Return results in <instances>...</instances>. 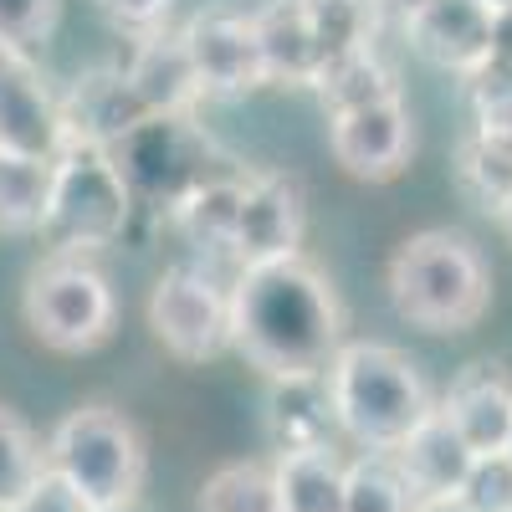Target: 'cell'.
I'll use <instances>...</instances> for the list:
<instances>
[{
  "instance_id": "6da1fadb",
  "label": "cell",
  "mask_w": 512,
  "mask_h": 512,
  "mask_svg": "<svg viewBox=\"0 0 512 512\" xmlns=\"http://www.w3.org/2000/svg\"><path fill=\"white\" fill-rule=\"evenodd\" d=\"M231 349L267 379L323 374L344 344V308L333 282L303 251L241 267L231 282Z\"/></svg>"
},
{
  "instance_id": "7a4b0ae2",
  "label": "cell",
  "mask_w": 512,
  "mask_h": 512,
  "mask_svg": "<svg viewBox=\"0 0 512 512\" xmlns=\"http://www.w3.org/2000/svg\"><path fill=\"white\" fill-rule=\"evenodd\" d=\"M390 303L405 323L425 333H461L487 313L492 272L487 256L461 231H415L390 256Z\"/></svg>"
},
{
  "instance_id": "3957f363",
  "label": "cell",
  "mask_w": 512,
  "mask_h": 512,
  "mask_svg": "<svg viewBox=\"0 0 512 512\" xmlns=\"http://www.w3.org/2000/svg\"><path fill=\"white\" fill-rule=\"evenodd\" d=\"M323 384L338 431L364 451H395L436 405L420 369L390 344H338Z\"/></svg>"
},
{
  "instance_id": "277c9868",
  "label": "cell",
  "mask_w": 512,
  "mask_h": 512,
  "mask_svg": "<svg viewBox=\"0 0 512 512\" xmlns=\"http://www.w3.org/2000/svg\"><path fill=\"white\" fill-rule=\"evenodd\" d=\"M134 221V195L118 180L108 149L67 144L52 164V200H47V236L52 256H93L113 246Z\"/></svg>"
},
{
  "instance_id": "5b68a950",
  "label": "cell",
  "mask_w": 512,
  "mask_h": 512,
  "mask_svg": "<svg viewBox=\"0 0 512 512\" xmlns=\"http://www.w3.org/2000/svg\"><path fill=\"white\" fill-rule=\"evenodd\" d=\"M108 159L118 169V180L128 185V195H134V210L154 205L164 216L195 185L216 180L210 175L216 144H210L205 128H195L190 113H144L108 144Z\"/></svg>"
},
{
  "instance_id": "8992f818",
  "label": "cell",
  "mask_w": 512,
  "mask_h": 512,
  "mask_svg": "<svg viewBox=\"0 0 512 512\" xmlns=\"http://www.w3.org/2000/svg\"><path fill=\"white\" fill-rule=\"evenodd\" d=\"M47 466L62 472L93 507L134 502L144 487V441L134 420L113 405H77L57 420L47 441Z\"/></svg>"
},
{
  "instance_id": "52a82bcc",
  "label": "cell",
  "mask_w": 512,
  "mask_h": 512,
  "mask_svg": "<svg viewBox=\"0 0 512 512\" xmlns=\"http://www.w3.org/2000/svg\"><path fill=\"white\" fill-rule=\"evenodd\" d=\"M21 308H26L31 333L57 354L98 349L118 318L113 287L88 256H52V262H41L26 282Z\"/></svg>"
},
{
  "instance_id": "ba28073f",
  "label": "cell",
  "mask_w": 512,
  "mask_h": 512,
  "mask_svg": "<svg viewBox=\"0 0 512 512\" xmlns=\"http://www.w3.org/2000/svg\"><path fill=\"white\" fill-rule=\"evenodd\" d=\"M154 338L185 364H205L231 349V297L195 267H169L149 292Z\"/></svg>"
},
{
  "instance_id": "9c48e42d",
  "label": "cell",
  "mask_w": 512,
  "mask_h": 512,
  "mask_svg": "<svg viewBox=\"0 0 512 512\" xmlns=\"http://www.w3.org/2000/svg\"><path fill=\"white\" fill-rule=\"evenodd\" d=\"M328 149H333L338 169L354 180H369V185L395 180L410 164V149H415V123H410L405 98L328 113Z\"/></svg>"
},
{
  "instance_id": "30bf717a",
  "label": "cell",
  "mask_w": 512,
  "mask_h": 512,
  "mask_svg": "<svg viewBox=\"0 0 512 512\" xmlns=\"http://www.w3.org/2000/svg\"><path fill=\"white\" fill-rule=\"evenodd\" d=\"M0 149L31 159H57L67 149L62 103L52 98L41 67L6 41H0Z\"/></svg>"
},
{
  "instance_id": "8fae6325",
  "label": "cell",
  "mask_w": 512,
  "mask_h": 512,
  "mask_svg": "<svg viewBox=\"0 0 512 512\" xmlns=\"http://www.w3.org/2000/svg\"><path fill=\"white\" fill-rule=\"evenodd\" d=\"M303 226H308V205H303V185H297V175H251L246 190H241V216H236L231 256L241 267L297 256V246H303Z\"/></svg>"
},
{
  "instance_id": "7c38bea8",
  "label": "cell",
  "mask_w": 512,
  "mask_h": 512,
  "mask_svg": "<svg viewBox=\"0 0 512 512\" xmlns=\"http://www.w3.org/2000/svg\"><path fill=\"white\" fill-rule=\"evenodd\" d=\"M405 36L431 67L472 77L492 62L497 11L482 0H425L415 16H405Z\"/></svg>"
},
{
  "instance_id": "4fadbf2b",
  "label": "cell",
  "mask_w": 512,
  "mask_h": 512,
  "mask_svg": "<svg viewBox=\"0 0 512 512\" xmlns=\"http://www.w3.org/2000/svg\"><path fill=\"white\" fill-rule=\"evenodd\" d=\"M180 36H185V47H190L200 93L236 98V93L267 88V62H262V47H256L251 16L210 11V16H195Z\"/></svg>"
},
{
  "instance_id": "5bb4252c",
  "label": "cell",
  "mask_w": 512,
  "mask_h": 512,
  "mask_svg": "<svg viewBox=\"0 0 512 512\" xmlns=\"http://www.w3.org/2000/svg\"><path fill=\"white\" fill-rule=\"evenodd\" d=\"M149 108L139 93L128 88L123 67H88L77 72L72 93L62 98V123H67V144H98L108 149L128 123H139Z\"/></svg>"
},
{
  "instance_id": "9a60e30c",
  "label": "cell",
  "mask_w": 512,
  "mask_h": 512,
  "mask_svg": "<svg viewBox=\"0 0 512 512\" xmlns=\"http://www.w3.org/2000/svg\"><path fill=\"white\" fill-rule=\"evenodd\" d=\"M123 77L149 113H190L195 98H205L180 31H144L134 57L123 62Z\"/></svg>"
},
{
  "instance_id": "2e32d148",
  "label": "cell",
  "mask_w": 512,
  "mask_h": 512,
  "mask_svg": "<svg viewBox=\"0 0 512 512\" xmlns=\"http://www.w3.org/2000/svg\"><path fill=\"white\" fill-rule=\"evenodd\" d=\"M441 410H446V420L466 436V446H472L477 456L482 451H502V441L512 431V379L502 374V364H487V359L466 364L451 379Z\"/></svg>"
},
{
  "instance_id": "e0dca14e",
  "label": "cell",
  "mask_w": 512,
  "mask_h": 512,
  "mask_svg": "<svg viewBox=\"0 0 512 512\" xmlns=\"http://www.w3.org/2000/svg\"><path fill=\"white\" fill-rule=\"evenodd\" d=\"M267 384H272V390H267V446H272V456L333 446L338 415H333L323 374L267 379Z\"/></svg>"
},
{
  "instance_id": "ac0fdd59",
  "label": "cell",
  "mask_w": 512,
  "mask_h": 512,
  "mask_svg": "<svg viewBox=\"0 0 512 512\" xmlns=\"http://www.w3.org/2000/svg\"><path fill=\"white\" fill-rule=\"evenodd\" d=\"M395 461H400V472L410 477L415 497H436V492H456L466 482L477 451L466 446V436L446 420V410L431 405V415H425L415 431L395 446Z\"/></svg>"
},
{
  "instance_id": "d6986e66",
  "label": "cell",
  "mask_w": 512,
  "mask_h": 512,
  "mask_svg": "<svg viewBox=\"0 0 512 512\" xmlns=\"http://www.w3.org/2000/svg\"><path fill=\"white\" fill-rule=\"evenodd\" d=\"M251 31H256V47H262V62H267V82H313L318 77V47H313L308 16L297 0H267L251 16Z\"/></svg>"
},
{
  "instance_id": "ffe728a7",
  "label": "cell",
  "mask_w": 512,
  "mask_h": 512,
  "mask_svg": "<svg viewBox=\"0 0 512 512\" xmlns=\"http://www.w3.org/2000/svg\"><path fill=\"white\" fill-rule=\"evenodd\" d=\"M344 466L349 461L338 456V446L272 456L282 512H344Z\"/></svg>"
},
{
  "instance_id": "44dd1931",
  "label": "cell",
  "mask_w": 512,
  "mask_h": 512,
  "mask_svg": "<svg viewBox=\"0 0 512 512\" xmlns=\"http://www.w3.org/2000/svg\"><path fill=\"white\" fill-rule=\"evenodd\" d=\"M241 190H246L241 175H216V180H205V185H195L175 210H169V226H175L190 246L231 251L236 216H241Z\"/></svg>"
},
{
  "instance_id": "7402d4cb",
  "label": "cell",
  "mask_w": 512,
  "mask_h": 512,
  "mask_svg": "<svg viewBox=\"0 0 512 512\" xmlns=\"http://www.w3.org/2000/svg\"><path fill=\"white\" fill-rule=\"evenodd\" d=\"M313 88L323 98L328 113H349V108H364V103H384V98H400V82L390 72V62H384L374 47H359L349 57H333L318 67Z\"/></svg>"
},
{
  "instance_id": "603a6c76",
  "label": "cell",
  "mask_w": 512,
  "mask_h": 512,
  "mask_svg": "<svg viewBox=\"0 0 512 512\" xmlns=\"http://www.w3.org/2000/svg\"><path fill=\"white\" fill-rule=\"evenodd\" d=\"M52 164L57 159H31L0 149V236H31L47 221L52 200Z\"/></svg>"
},
{
  "instance_id": "cb8c5ba5",
  "label": "cell",
  "mask_w": 512,
  "mask_h": 512,
  "mask_svg": "<svg viewBox=\"0 0 512 512\" xmlns=\"http://www.w3.org/2000/svg\"><path fill=\"white\" fill-rule=\"evenodd\" d=\"M308 16L313 47H318V67L333 57H349L359 47H374L379 31V0H297Z\"/></svg>"
},
{
  "instance_id": "d4e9b609",
  "label": "cell",
  "mask_w": 512,
  "mask_h": 512,
  "mask_svg": "<svg viewBox=\"0 0 512 512\" xmlns=\"http://www.w3.org/2000/svg\"><path fill=\"white\" fill-rule=\"evenodd\" d=\"M456 185L477 205H497L512 190V134L502 128H472L456 149Z\"/></svg>"
},
{
  "instance_id": "484cf974",
  "label": "cell",
  "mask_w": 512,
  "mask_h": 512,
  "mask_svg": "<svg viewBox=\"0 0 512 512\" xmlns=\"http://www.w3.org/2000/svg\"><path fill=\"white\" fill-rule=\"evenodd\" d=\"M415 487L395 451H364L344 466V512H410Z\"/></svg>"
},
{
  "instance_id": "4316f807",
  "label": "cell",
  "mask_w": 512,
  "mask_h": 512,
  "mask_svg": "<svg viewBox=\"0 0 512 512\" xmlns=\"http://www.w3.org/2000/svg\"><path fill=\"white\" fill-rule=\"evenodd\" d=\"M200 512H282L272 461H231L200 487Z\"/></svg>"
},
{
  "instance_id": "83f0119b",
  "label": "cell",
  "mask_w": 512,
  "mask_h": 512,
  "mask_svg": "<svg viewBox=\"0 0 512 512\" xmlns=\"http://www.w3.org/2000/svg\"><path fill=\"white\" fill-rule=\"evenodd\" d=\"M41 466H47V451L36 446L31 425H26L16 410L0 405V512H6V507L36 482Z\"/></svg>"
},
{
  "instance_id": "f1b7e54d",
  "label": "cell",
  "mask_w": 512,
  "mask_h": 512,
  "mask_svg": "<svg viewBox=\"0 0 512 512\" xmlns=\"http://www.w3.org/2000/svg\"><path fill=\"white\" fill-rule=\"evenodd\" d=\"M466 103H472V128L512 134V62L492 57L482 72L466 77Z\"/></svg>"
},
{
  "instance_id": "f546056e",
  "label": "cell",
  "mask_w": 512,
  "mask_h": 512,
  "mask_svg": "<svg viewBox=\"0 0 512 512\" xmlns=\"http://www.w3.org/2000/svg\"><path fill=\"white\" fill-rule=\"evenodd\" d=\"M456 492L472 512H507L512 507V456L507 451H482Z\"/></svg>"
},
{
  "instance_id": "4dcf8cb0",
  "label": "cell",
  "mask_w": 512,
  "mask_h": 512,
  "mask_svg": "<svg viewBox=\"0 0 512 512\" xmlns=\"http://www.w3.org/2000/svg\"><path fill=\"white\" fill-rule=\"evenodd\" d=\"M57 6L62 0H0V41L21 52L47 41V31L57 26Z\"/></svg>"
},
{
  "instance_id": "1f68e13d",
  "label": "cell",
  "mask_w": 512,
  "mask_h": 512,
  "mask_svg": "<svg viewBox=\"0 0 512 512\" xmlns=\"http://www.w3.org/2000/svg\"><path fill=\"white\" fill-rule=\"evenodd\" d=\"M6 512H98L88 497H82L62 472H52V466H41L36 482L6 507Z\"/></svg>"
},
{
  "instance_id": "d6a6232c",
  "label": "cell",
  "mask_w": 512,
  "mask_h": 512,
  "mask_svg": "<svg viewBox=\"0 0 512 512\" xmlns=\"http://www.w3.org/2000/svg\"><path fill=\"white\" fill-rule=\"evenodd\" d=\"M169 6L175 0H98V11L118 26V31H159L164 26V16H169Z\"/></svg>"
},
{
  "instance_id": "836d02e7",
  "label": "cell",
  "mask_w": 512,
  "mask_h": 512,
  "mask_svg": "<svg viewBox=\"0 0 512 512\" xmlns=\"http://www.w3.org/2000/svg\"><path fill=\"white\" fill-rule=\"evenodd\" d=\"M410 512H472L461 502V492H436V497H415Z\"/></svg>"
},
{
  "instance_id": "e575fe53",
  "label": "cell",
  "mask_w": 512,
  "mask_h": 512,
  "mask_svg": "<svg viewBox=\"0 0 512 512\" xmlns=\"http://www.w3.org/2000/svg\"><path fill=\"white\" fill-rule=\"evenodd\" d=\"M492 216H497V226H502V236L512 241V190H507V195H502V200L492 205Z\"/></svg>"
},
{
  "instance_id": "d590c367",
  "label": "cell",
  "mask_w": 512,
  "mask_h": 512,
  "mask_svg": "<svg viewBox=\"0 0 512 512\" xmlns=\"http://www.w3.org/2000/svg\"><path fill=\"white\" fill-rule=\"evenodd\" d=\"M420 6H425V0H379V11H395L400 21H405V16H415Z\"/></svg>"
},
{
  "instance_id": "8d00e7d4",
  "label": "cell",
  "mask_w": 512,
  "mask_h": 512,
  "mask_svg": "<svg viewBox=\"0 0 512 512\" xmlns=\"http://www.w3.org/2000/svg\"><path fill=\"white\" fill-rule=\"evenodd\" d=\"M98 512H144V502L134 497V502H113V507H98Z\"/></svg>"
},
{
  "instance_id": "74e56055",
  "label": "cell",
  "mask_w": 512,
  "mask_h": 512,
  "mask_svg": "<svg viewBox=\"0 0 512 512\" xmlns=\"http://www.w3.org/2000/svg\"><path fill=\"white\" fill-rule=\"evenodd\" d=\"M482 6H492V11H512V0H482Z\"/></svg>"
},
{
  "instance_id": "f35d334b",
  "label": "cell",
  "mask_w": 512,
  "mask_h": 512,
  "mask_svg": "<svg viewBox=\"0 0 512 512\" xmlns=\"http://www.w3.org/2000/svg\"><path fill=\"white\" fill-rule=\"evenodd\" d=\"M502 451H507V456H512V431H507V441H502Z\"/></svg>"
},
{
  "instance_id": "ab89813d",
  "label": "cell",
  "mask_w": 512,
  "mask_h": 512,
  "mask_svg": "<svg viewBox=\"0 0 512 512\" xmlns=\"http://www.w3.org/2000/svg\"><path fill=\"white\" fill-rule=\"evenodd\" d=\"M507 512H512V507H507Z\"/></svg>"
}]
</instances>
